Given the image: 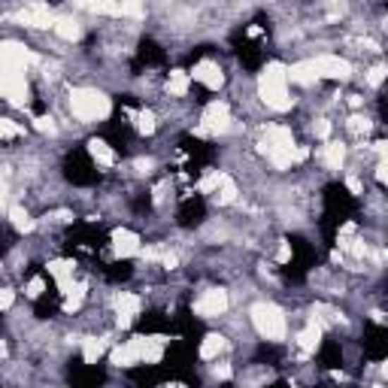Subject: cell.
<instances>
[{"label": "cell", "mask_w": 388, "mask_h": 388, "mask_svg": "<svg viewBox=\"0 0 388 388\" xmlns=\"http://www.w3.org/2000/svg\"><path fill=\"white\" fill-rule=\"evenodd\" d=\"M258 97L273 112H289L294 104V97L289 91V67L279 64V61H270L258 76Z\"/></svg>", "instance_id": "6da1fadb"}, {"label": "cell", "mask_w": 388, "mask_h": 388, "mask_svg": "<svg viewBox=\"0 0 388 388\" xmlns=\"http://www.w3.org/2000/svg\"><path fill=\"white\" fill-rule=\"evenodd\" d=\"M109 97L104 95V91H97V88H73L70 91V112H73V119L79 121H100V119H107L109 116Z\"/></svg>", "instance_id": "7a4b0ae2"}, {"label": "cell", "mask_w": 388, "mask_h": 388, "mask_svg": "<svg viewBox=\"0 0 388 388\" xmlns=\"http://www.w3.org/2000/svg\"><path fill=\"white\" fill-rule=\"evenodd\" d=\"M249 315H252L255 331H258L264 340H270V343H282L285 340V334H289V319H285V313L279 310L277 303L261 301V303L252 306Z\"/></svg>", "instance_id": "3957f363"}, {"label": "cell", "mask_w": 388, "mask_h": 388, "mask_svg": "<svg viewBox=\"0 0 388 388\" xmlns=\"http://www.w3.org/2000/svg\"><path fill=\"white\" fill-rule=\"evenodd\" d=\"M231 131V109L224 100H212V104L203 109L200 125L194 128V137H219Z\"/></svg>", "instance_id": "277c9868"}, {"label": "cell", "mask_w": 388, "mask_h": 388, "mask_svg": "<svg viewBox=\"0 0 388 388\" xmlns=\"http://www.w3.org/2000/svg\"><path fill=\"white\" fill-rule=\"evenodd\" d=\"M0 91H4L9 107H18V109L28 107V79L22 70H4L0 73Z\"/></svg>", "instance_id": "5b68a950"}, {"label": "cell", "mask_w": 388, "mask_h": 388, "mask_svg": "<svg viewBox=\"0 0 388 388\" xmlns=\"http://www.w3.org/2000/svg\"><path fill=\"white\" fill-rule=\"evenodd\" d=\"M228 306H231L228 291L224 289H207L198 301H194V313H198L200 319H219V315L228 313Z\"/></svg>", "instance_id": "8992f818"}, {"label": "cell", "mask_w": 388, "mask_h": 388, "mask_svg": "<svg viewBox=\"0 0 388 388\" xmlns=\"http://www.w3.org/2000/svg\"><path fill=\"white\" fill-rule=\"evenodd\" d=\"M40 55H34L25 43H16V40H6L4 46H0V67L4 70H22L25 73V67L28 64H37Z\"/></svg>", "instance_id": "52a82bcc"}, {"label": "cell", "mask_w": 388, "mask_h": 388, "mask_svg": "<svg viewBox=\"0 0 388 388\" xmlns=\"http://www.w3.org/2000/svg\"><path fill=\"white\" fill-rule=\"evenodd\" d=\"M131 349L137 352V361L140 364H158L161 358H164V346H167V337H131Z\"/></svg>", "instance_id": "ba28073f"}, {"label": "cell", "mask_w": 388, "mask_h": 388, "mask_svg": "<svg viewBox=\"0 0 388 388\" xmlns=\"http://www.w3.org/2000/svg\"><path fill=\"white\" fill-rule=\"evenodd\" d=\"M313 67H315V76L319 79H337V83H346L352 76V64L340 55H319L313 58Z\"/></svg>", "instance_id": "9c48e42d"}, {"label": "cell", "mask_w": 388, "mask_h": 388, "mask_svg": "<svg viewBox=\"0 0 388 388\" xmlns=\"http://www.w3.org/2000/svg\"><path fill=\"white\" fill-rule=\"evenodd\" d=\"M143 310V301L137 298L134 291H121L116 298V322L119 328H131V325L137 322V315Z\"/></svg>", "instance_id": "30bf717a"}, {"label": "cell", "mask_w": 388, "mask_h": 388, "mask_svg": "<svg viewBox=\"0 0 388 388\" xmlns=\"http://www.w3.org/2000/svg\"><path fill=\"white\" fill-rule=\"evenodd\" d=\"M191 79H194V83H200V85H207L210 91H219V88L224 85L222 67L216 64V61H210V58H203V61H198V64H194Z\"/></svg>", "instance_id": "8fae6325"}, {"label": "cell", "mask_w": 388, "mask_h": 388, "mask_svg": "<svg viewBox=\"0 0 388 388\" xmlns=\"http://www.w3.org/2000/svg\"><path fill=\"white\" fill-rule=\"evenodd\" d=\"M322 334H325V325L313 315V319L306 322V328L298 334V340H294V343H298V349H301V358H310V355H315V349L322 346Z\"/></svg>", "instance_id": "7c38bea8"}, {"label": "cell", "mask_w": 388, "mask_h": 388, "mask_svg": "<svg viewBox=\"0 0 388 388\" xmlns=\"http://www.w3.org/2000/svg\"><path fill=\"white\" fill-rule=\"evenodd\" d=\"M112 252H116V258H134V255L143 252L140 237L128 228H116L112 231Z\"/></svg>", "instance_id": "4fadbf2b"}, {"label": "cell", "mask_w": 388, "mask_h": 388, "mask_svg": "<svg viewBox=\"0 0 388 388\" xmlns=\"http://www.w3.org/2000/svg\"><path fill=\"white\" fill-rule=\"evenodd\" d=\"M18 22L28 25V28H55L58 18L52 16V9L46 4H28L22 13H18Z\"/></svg>", "instance_id": "5bb4252c"}, {"label": "cell", "mask_w": 388, "mask_h": 388, "mask_svg": "<svg viewBox=\"0 0 388 388\" xmlns=\"http://www.w3.org/2000/svg\"><path fill=\"white\" fill-rule=\"evenodd\" d=\"M289 83H294V85H303V88H310V85L319 83V76H315L313 61H298V64H291V67H289Z\"/></svg>", "instance_id": "9a60e30c"}, {"label": "cell", "mask_w": 388, "mask_h": 388, "mask_svg": "<svg viewBox=\"0 0 388 388\" xmlns=\"http://www.w3.org/2000/svg\"><path fill=\"white\" fill-rule=\"evenodd\" d=\"M88 155H91V161H95L97 167H112L116 164V152H112V146L107 140H88Z\"/></svg>", "instance_id": "2e32d148"}, {"label": "cell", "mask_w": 388, "mask_h": 388, "mask_svg": "<svg viewBox=\"0 0 388 388\" xmlns=\"http://www.w3.org/2000/svg\"><path fill=\"white\" fill-rule=\"evenodd\" d=\"M73 267H76V264L73 261H64V258L49 261V273H52L55 282L61 285V291H67L70 285H73Z\"/></svg>", "instance_id": "e0dca14e"}, {"label": "cell", "mask_w": 388, "mask_h": 388, "mask_svg": "<svg viewBox=\"0 0 388 388\" xmlns=\"http://www.w3.org/2000/svg\"><path fill=\"white\" fill-rule=\"evenodd\" d=\"M322 161H325V167H328V170H343V161H346V146H343L340 140L325 143V149H322Z\"/></svg>", "instance_id": "ac0fdd59"}, {"label": "cell", "mask_w": 388, "mask_h": 388, "mask_svg": "<svg viewBox=\"0 0 388 388\" xmlns=\"http://www.w3.org/2000/svg\"><path fill=\"white\" fill-rule=\"evenodd\" d=\"M52 30L61 40H67V43H76V40L83 37V25H79L73 16H58V22H55Z\"/></svg>", "instance_id": "d6986e66"}, {"label": "cell", "mask_w": 388, "mask_h": 388, "mask_svg": "<svg viewBox=\"0 0 388 388\" xmlns=\"http://www.w3.org/2000/svg\"><path fill=\"white\" fill-rule=\"evenodd\" d=\"M224 346H228V340H224L222 334H207L200 343V358L203 361H216L219 355L224 352Z\"/></svg>", "instance_id": "ffe728a7"}, {"label": "cell", "mask_w": 388, "mask_h": 388, "mask_svg": "<svg viewBox=\"0 0 388 388\" xmlns=\"http://www.w3.org/2000/svg\"><path fill=\"white\" fill-rule=\"evenodd\" d=\"M188 85H191V73H186V70H173L167 76V95H173V97H186Z\"/></svg>", "instance_id": "44dd1931"}, {"label": "cell", "mask_w": 388, "mask_h": 388, "mask_svg": "<svg viewBox=\"0 0 388 388\" xmlns=\"http://www.w3.org/2000/svg\"><path fill=\"white\" fill-rule=\"evenodd\" d=\"M85 294H88V285L85 282H73V285H70V289L64 291V313H76L79 306H83Z\"/></svg>", "instance_id": "7402d4cb"}, {"label": "cell", "mask_w": 388, "mask_h": 388, "mask_svg": "<svg viewBox=\"0 0 388 388\" xmlns=\"http://www.w3.org/2000/svg\"><path fill=\"white\" fill-rule=\"evenodd\" d=\"M104 352H107L104 340H97V337H85L83 340V361L85 364H97L100 358H104Z\"/></svg>", "instance_id": "603a6c76"}, {"label": "cell", "mask_w": 388, "mask_h": 388, "mask_svg": "<svg viewBox=\"0 0 388 388\" xmlns=\"http://www.w3.org/2000/svg\"><path fill=\"white\" fill-rule=\"evenodd\" d=\"M237 182H234L231 176H228V173H224V179H222V186H219V191L216 194H212V200H216L219 203V207H231V203L234 200H237Z\"/></svg>", "instance_id": "cb8c5ba5"}, {"label": "cell", "mask_w": 388, "mask_h": 388, "mask_svg": "<svg viewBox=\"0 0 388 388\" xmlns=\"http://www.w3.org/2000/svg\"><path fill=\"white\" fill-rule=\"evenodd\" d=\"M109 361H112V367H134V364H140L137 361V352L131 349V343L116 346V349L109 352Z\"/></svg>", "instance_id": "d4e9b609"}, {"label": "cell", "mask_w": 388, "mask_h": 388, "mask_svg": "<svg viewBox=\"0 0 388 388\" xmlns=\"http://www.w3.org/2000/svg\"><path fill=\"white\" fill-rule=\"evenodd\" d=\"M376 155H380V164H376V179L388 186V140L376 143Z\"/></svg>", "instance_id": "484cf974"}, {"label": "cell", "mask_w": 388, "mask_h": 388, "mask_svg": "<svg viewBox=\"0 0 388 388\" xmlns=\"http://www.w3.org/2000/svg\"><path fill=\"white\" fill-rule=\"evenodd\" d=\"M222 179H224V173H222V170H210L207 176H203V179L198 182V191H200V194H216L219 186H222Z\"/></svg>", "instance_id": "4316f807"}, {"label": "cell", "mask_w": 388, "mask_h": 388, "mask_svg": "<svg viewBox=\"0 0 388 388\" xmlns=\"http://www.w3.org/2000/svg\"><path fill=\"white\" fill-rule=\"evenodd\" d=\"M9 219H13L16 231H22V234L34 231V222H30V216L25 212V207H9Z\"/></svg>", "instance_id": "83f0119b"}, {"label": "cell", "mask_w": 388, "mask_h": 388, "mask_svg": "<svg viewBox=\"0 0 388 388\" xmlns=\"http://www.w3.org/2000/svg\"><path fill=\"white\" fill-rule=\"evenodd\" d=\"M155 128H158V121H155V112H152V109H143V112H137V131H140L143 137L155 134Z\"/></svg>", "instance_id": "f1b7e54d"}, {"label": "cell", "mask_w": 388, "mask_h": 388, "mask_svg": "<svg viewBox=\"0 0 388 388\" xmlns=\"http://www.w3.org/2000/svg\"><path fill=\"white\" fill-rule=\"evenodd\" d=\"M313 315H315V319H319L322 325H337V322H340V313H337L334 306H328V303H315Z\"/></svg>", "instance_id": "f546056e"}, {"label": "cell", "mask_w": 388, "mask_h": 388, "mask_svg": "<svg viewBox=\"0 0 388 388\" xmlns=\"http://www.w3.org/2000/svg\"><path fill=\"white\" fill-rule=\"evenodd\" d=\"M0 134H4V140H16V137H25V128L16 125L13 119H0Z\"/></svg>", "instance_id": "4dcf8cb0"}, {"label": "cell", "mask_w": 388, "mask_h": 388, "mask_svg": "<svg viewBox=\"0 0 388 388\" xmlns=\"http://www.w3.org/2000/svg\"><path fill=\"white\" fill-rule=\"evenodd\" d=\"M370 119H364V116H352L349 119V131H352V134H358V137H367V134H370Z\"/></svg>", "instance_id": "1f68e13d"}, {"label": "cell", "mask_w": 388, "mask_h": 388, "mask_svg": "<svg viewBox=\"0 0 388 388\" xmlns=\"http://www.w3.org/2000/svg\"><path fill=\"white\" fill-rule=\"evenodd\" d=\"M34 128L40 134H55V119L52 116H37L34 119Z\"/></svg>", "instance_id": "d6a6232c"}, {"label": "cell", "mask_w": 388, "mask_h": 388, "mask_svg": "<svg viewBox=\"0 0 388 388\" xmlns=\"http://www.w3.org/2000/svg\"><path fill=\"white\" fill-rule=\"evenodd\" d=\"M43 291H46V282H43V277H34V279L28 282V289H25L28 298H40V294H43Z\"/></svg>", "instance_id": "836d02e7"}, {"label": "cell", "mask_w": 388, "mask_h": 388, "mask_svg": "<svg viewBox=\"0 0 388 388\" xmlns=\"http://www.w3.org/2000/svg\"><path fill=\"white\" fill-rule=\"evenodd\" d=\"M385 76H388V70H385V67H373L370 73H367V85H370V88L382 85V79H385Z\"/></svg>", "instance_id": "e575fe53"}, {"label": "cell", "mask_w": 388, "mask_h": 388, "mask_svg": "<svg viewBox=\"0 0 388 388\" xmlns=\"http://www.w3.org/2000/svg\"><path fill=\"white\" fill-rule=\"evenodd\" d=\"M313 134L319 137V140H328V137H331V121H328V119H319V121L313 125Z\"/></svg>", "instance_id": "d590c367"}, {"label": "cell", "mask_w": 388, "mask_h": 388, "mask_svg": "<svg viewBox=\"0 0 388 388\" xmlns=\"http://www.w3.org/2000/svg\"><path fill=\"white\" fill-rule=\"evenodd\" d=\"M176 264H179V255L176 252H164V255H161V267L176 270Z\"/></svg>", "instance_id": "8d00e7d4"}, {"label": "cell", "mask_w": 388, "mask_h": 388, "mask_svg": "<svg viewBox=\"0 0 388 388\" xmlns=\"http://www.w3.org/2000/svg\"><path fill=\"white\" fill-rule=\"evenodd\" d=\"M134 167H137V173H152L155 161H152V158H140V161H134Z\"/></svg>", "instance_id": "74e56055"}, {"label": "cell", "mask_w": 388, "mask_h": 388, "mask_svg": "<svg viewBox=\"0 0 388 388\" xmlns=\"http://www.w3.org/2000/svg\"><path fill=\"white\" fill-rule=\"evenodd\" d=\"M234 370H231V364H216V380H231Z\"/></svg>", "instance_id": "f35d334b"}, {"label": "cell", "mask_w": 388, "mask_h": 388, "mask_svg": "<svg viewBox=\"0 0 388 388\" xmlns=\"http://www.w3.org/2000/svg\"><path fill=\"white\" fill-rule=\"evenodd\" d=\"M277 261H279V264L291 261V246H289V243H282V246H279V252H277Z\"/></svg>", "instance_id": "ab89813d"}, {"label": "cell", "mask_w": 388, "mask_h": 388, "mask_svg": "<svg viewBox=\"0 0 388 388\" xmlns=\"http://www.w3.org/2000/svg\"><path fill=\"white\" fill-rule=\"evenodd\" d=\"M346 186H349V191H352V194H364V188H361V179H358V176H349V179H346Z\"/></svg>", "instance_id": "60d3db41"}, {"label": "cell", "mask_w": 388, "mask_h": 388, "mask_svg": "<svg viewBox=\"0 0 388 388\" xmlns=\"http://www.w3.org/2000/svg\"><path fill=\"white\" fill-rule=\"evenodd\" d=\"M13 301H16L13 289H6V291H4V301H0V303H4V310H9V306H13Z\"/></svg>", "instance_id": "b9f144b4"}, {"label": "cell", "mask_w": 388, "mask_h": 388, "mask_svg": "<svg viewBox=\"0 0 388 388\" xmlns=\"http://www.w3.org/2000/svg\"><path fill=\"white\" fill-rule=\"evenodd\" d=\"M164 388H188V385H182V382H167Z\"/></svg>", "instance_id": "7bdbcfd3"}, {"label": "cell", "mask_w": 388, "mask_h": 388, "mask_svg": "<svg viewBox=\"0 0 388 388\" xmlns=\"http://www.w3.org/2000/svg\"><path fill=\"white\" fill-rule=\"evenodd\" d=\"M382 380H388V361L382 364Z\"/></svg>", "instance_id": "ee69618b"}]
</instances>
